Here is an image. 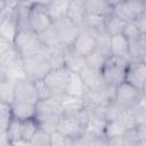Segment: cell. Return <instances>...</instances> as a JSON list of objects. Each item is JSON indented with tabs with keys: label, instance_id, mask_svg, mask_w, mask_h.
<instances>
[{
	"label": "cell",
	"instance_id": "1",
	"mask_svg": "<svg viewBox=\"0 0 146 146\" xmlns=\"http://www.w3.org/2000/svg\"><path fill=\"white\" fill-rule=\"evenodd\" d=\"M14 49L22 58L38 55L44 51V46L40 41L38 34L31 29L18 30L14 41Z\"/></svg>",
	"mask_w": 146,
	"mask_h": 146
},
{
	"label": "cell",
	"instance_id": "2",
	"mask_svg": "<svg viewBox=\"0 0 146 146\" xmlns=\"http://www.w3.org/2000/svg\"><path fill=\"white\" fill-rule=\"evenodd\" d=\"M129 60L127 58L110 55L99 71L105 84L115 88L120 83L124 82V75Z\"/></svg>",
	"mask_w": 146,
	"mask_h": 146
},
{
	"label": "cell",
	"instance_id": "3",
	"mask_svg": "<svg viewBox=\"0 0 146 146\" xmlns=\"http://www.w3.org/2000/svg\"><path fill=\"white\" fill-rule=\"evenodd\" d=\"M70 74L71 72L65 66L51 68L46 74V76L42 80L44 84L48 87L51 96L60 98L66 94L68 81H70Z\"/></svg>",
	"mask_w": 146,
	"mask_h": 146
},
{
	"label": "cell",
	"instance_id": "4",
	"mask_svg": "<svg viewBox=\"0 0 146 146\" xmlns=\"http://www.w3.org/2000/svg\"><path fill=\"white\" fill-rule=\"evenodd\" d=\"M113 100L122 108H133L145 100V94L127 82H122L114 88Z\"/></svg>",
	"mask_w": 146,
	"mask_h": 146
},
{
	"label": "cell",
	"instance_id": "5",
	"mask_svg": "<svg viewBox=\"0 0 146 146\" xmlns=\"http://www.w3.org/2000/svg\"><path fill=\"white\" fill-rule=\"evenodd\" d=\"M22 60L25 75L32 81L42 80L46 74L51 70V66L44 56V51L26 58H22Z\"/></svg>",
	"mask_w": 146,
	"mask_h": 146
},
{
	"label": "cell",
	"instance_id": "6",
	"mask_svg": "<svg viewBox=\"0 0 146 146\" xmlns=\"http://www.w3.org/2000/svg\"><path fill=\"white\" fill-rule=\"evenodd\" d=\"M112 13L124 23L133 22L137 17L146 13V1L143 0H123L112 7Z\"/></svg>",
	"mask_w": 146,
	"mask_h": 146
},
{
	"label": "cell",
	"instance_id": "7",
	"mask_svg": "<svg viewBox=\"0 0 146 146\" xmlns=\"http://www.w3.org/2000/svg\"><path fill=\"white\" fill-rule=\"evenodd\" d=\"M124 82L131 84L139 91L145 94L146 89V62H129L125 70Z\"/></svg>",
	"mask_w": 146,
	"mask_h": 146
},
{
	"label": "cell",
	"instance_id": "8",
	"mask_svg": "<svg viewBox=\"0 0 146 146\" xmlns=\"http://www.w3.org/2000/svg\"><path fill=\"white\" fill-rule=\"evenodd\" d=\"M54 25L57 30L59 43L64 47H71L81 31V26L72 22L67 16L54 21Z\"/></svg>",
	"mask_w": 146,
	"mask_h": 146
},
{
	"label": "cell",
	"instance_id": "9",
	"mask_svg": "<svg viewBox=\"0 0 146 146\" xmlns=\"http://www.w3.org/2000/svg\"><path fill=\"white\" fill-rule=\"evenodd\" d=\"M52 19L48 14V10L46 6L32 3L31 10H30V17H29V24L30 29L34 31L36 34L46 30L52 24Z\"/></svg>",
	"mask_w": 146,
	"mask_h": 146
},
{
	"label": "cell",
	"instance_id": "10",
	"mask_svg": "<svg viewBox=\"0 0 146 146\" xmlns=\"http://www.w3.org/2000/svg\"><path fill=\"white\" fill-rule=\"evenodd\" d=\"M38 100L39 98L34 81L27 78L16 81L15 90H14V102H22V103H29L35 105Z\"/></svg>",
	"mask_w": 146,
	"mask_h": 146
},
{
	"label": "cell",
	"instance_id": "11",
	"mask_svg": "<svg viewBox=\"0 0 146 146\" xmlns=\"http://www.w3.org/2000/svg\"><path fill=\"white\" fill-rule=\"evenodd\" d=\"M71 48L74 51H76L79 55L86 57L87 55H89L91 51L95 50L96 39L90 31L81 27V31L73 41V43L71 44Z\"/></svg>",
	"mask_w": 146,
	"mask_h": 146
},
{
	"label": "cell",
	"instance_id": "12",
	"mask_svg": "<svg viewBox=\"0 0 146 146\" xmlns=\"http://www.w3.org/2000/svg\"><path fill=\"white\" fill-rule=\"evenodd\" d=\"M79 75L82 79L86 90H99L106 87L100 72L97 70L90 68L87 65L79 72Z\"/></svg>",
	"mask_w": 146,
	"mask_h": 146
},
{
	"label": "cell",
	"instance_id": "13",
	"mask_svg": "<svg viewBox=\"0 0 146 146\" xmlns=\"http://www.w3.org/2000/svg\"><path fill=\"white\" fill-rule=\"evenodd\" d=\"M60 114L51 113V112H36L34 119L36 120V123L40 129L51 133L57 130V124L60 119Z\"/></svg>",
	"mask_w": 146,
	"mask_h": 146
},
{
	"label": "cell",
	"instance_id": "14",
	"mask_svg": "<svg viewBox=\"0 0 146 146\" xmlns=\"http://www.w3.org/2000/svg\"><path fill=\"white\" fill-rule=\"evenodd\" d=\"M145 56H146V34H143L140 35V38L129 41L128 60L129 62L145 60Z\"/></svg>",
	"mask_w": 146,
	"mask_h": 146
},
{
	"label": "cell",
	"instance_id": "15",
	"mask_svg": "<svg viewBox=\"0 0 146 146\" xmlns=\"http://www.w3.org/2000/svg\"><path fill=\"white\" fill-rule=\"evenodd\" d=\"M64 66L70 72L79 73L86 66L84 57L79 55L71 47H65L64 48Z\"/></svg>",
	"mask_w": 146,
	"mask_h": 146
},
{
	"label": "cell",
	"instance_id": "16",
	"mask_svg": "<svg viewBox=\"0 0 146 146\" xmlns=\"http://www.w3.org/2000/svg\"><path fill=\"white\" fill-rule=\"evenodd\" d=\"M32 3L25 2V1H18L16 7L14 8V17L16 19L18 30H26L30 29L29 24V17H30V10H31Z\"/></svg>",
	"mask_w": 146,
	"mask_h": 146
},
{
	"label": "cell",
	"instance_id": "17",
	"mask_svg": "<svg viewBox=\"0 0 146 146\" xmlns=\"http://www.w3.org/2000/svg\"><path fill=\"white\" fill-rule=\"evenodd\" d=\"M128 48H129V41L122 33L111 35V42H110L111 55L128 59Z\"/></svg>",
	"mask_w": 146,
	"mask_h": 146
},
{
	"label": "cell",
	"instance_id": "18",
	"mask_svg": "<svg viewBox=\"0 0 146 146\" xmlns=\"http://www.w3.org/2000/svg\"><path fill=\"white\" fill-rule=\"evenodd\" d=\"M10 110H11L13 117L17 119L19 121L35 116V105H33V104L22 103V102H13L10 104Z\"/></svg>",
	"mask_w": 146,
	"mask_h": 146
},
{
	"label": "cell",
	"instance_id": "19",
	"mask_svg": "<svg viewBox=\"0 0 146 146\" xmlns=\"http://www.w3.org/2000/svg\"><path fill=\"white\" fill-rule=\"evenodd\" d=\"M64 46L57 44L54 47L44 48V56L50 64L51 68H57L64 66Z\"/></svg>",
	"mask_w": 146,
	"mask_h": 146
},
{
	"label": "cell",
	"instance_id": "20",
	"mask_svg": "<svg viewBox=\"0 0 146 146\" xmlns=\"http://www.w3.org/2000/svg\"><path fill=\"white\" fill-rule=\"evenodd\" d=\"M87 14L106 16L112 11V7L107 0H83Z\"/></svg>",
	"mask_w": 146,
	"mask_h": 146
},
{
	"label": "cell",
	"instance_id": "21",
	"mask_svg": "<svg viewBox=\"0 0 146 146\" xmlns=\"http://www.w3.org/2000/svg\"><path fill=\"white\" fill-rule=\"evenodd\" d=\"M5 136H6V139H7V144H10V145H27L22 139L21 121L17 120V119H14V117L11 119Z\"/></svg>",
	"mask_w": 146,
	"mask_h": 146
},
{
	"label": "cell",
	"instance_id": "22",
	"mask_svg": "<svg viewBox=\"0 0 146 146\" xmlns=\"http://www.w3.org/2000/svg\"><path fill=\"white\" fill-rule=\"evenodd\" d=\"M71 0H52L49 5L46 6L49 16L51 17L52 22L65 17L67 15V9Z\"/></svg>",
	"mask_w": 146,
	"mask_h": 146
},
{
	"label": "cell",
	"instance_id": "23",
	"mask_svg": "<svg viewBox=\"0 0 146 146\" xmlns=\"http://www.w3.org/2000/svg\"><path fill=\"white\" fill-rule=\"evenodd\" d=\"M16 81L0 74V102L11 104L14 102V90Z\"/></svg>",
	"mask_w": 146,
	"mask_h": 146
},
{
	"label": "cell",
	"instance_id": "24",
	"mask_svg": "<svg viewBox=\"0 0 146 146\" xmlns=\"http://www.w3.org/2000/svg\"><path fill=\"white\" fill-rule=\"evenodd\" d=\"M106 119L103 116H95V115H89L87 124H86V132L92 135V136H98V137H104V129L106 125Z\"/></svg>",
	"mask_w": 146,
	"mask_h": 146
},
{
	"label": "cell",
	"instance_id": "25",
	"mask_svg": "<svg viewBox=\"0 0 146 146\" xmlns=\"http://www.w3.org/2000/svg\"><path fill=\"white\" fill-rule=\"evenodd\" d=\"M84 15H86V9H84L83 0H71L66 16L72 22H74L81 26V23L83 21Z\"/></svg>",
	"mask_w": 146,
	"mask_h": 146
},
{
	"label": "cell",
	"instance_id": "26",
	"mask_svg": "<svg viewBox=\"0 0 146 146\" xmlns=\"http://www.w3.org/2000/svg\"><path fill=\"white\" fill-rule=\"evenodd\" d=\"M124 24L125 23L122 19H120L117 16H115L112 11L110 14H107L104 18V29L110 35L122 33Z\"/></svg>",
	"mask_w": 146,
	"mask_h": 146
},
{
	"label": "cell",
	"instance_id": "27",
	"mask_svg": "<svg viewBox=\"0 0 146 146\" xmlns=\"http://www.w3.org/2000/svg\"><path fill=\"white\" fill-rule=\"evenodd\" d=\"M84 91H86V88H84V84H83L82 79H81V76L79 75V73H76V72H71L66 94H67V95H72V96H76V97H82V98H83Z\"/></svg>",
	"mask_w": 146,
	"mask_h": 146
},
{
	"label": "cell",
	"instance_id": "28",
	"mask_svg": "<svg viewBox=\"0 0 146 146\" xmlns=\"http://www.w3.org/2000/svg\"><path fill=\"white\" fill-rule=\"evenodd\" d=\"M59 99H60L64 113H71V112L78 111L80 108H83L86 106L84 105V100H83L82 97H76V96H72V95L65 94Z\"/></svg>",
	"mask_w": 146,
	"mask_h": 146
},
{
	"label": "cell",
	"instance_id": "29",
	"mask_svg": "<svg viewBox=\"0 0 146 146\" xmlns=\"http://www.w3.org/2000/svg\"><path fill=\"white\" fill-rule=\"evenodd\" d=\"M104 18L105 16H99V15H94V14H87L83 17V21L81 23V27L86 29L90 32L99 31L104 29Z\"/></svg>",
	"mask_w": 146,
	"mask_h": 146
},
{
	"label": "cell",
	"instance_id": "30",
	"mask_svg": "<svg viewBox=\"0 0 146 146\" xmlns=\"http://www.w3.org/2000/svg\"><path fill=\"white\" fill-rule=\"evenodd\" d=\"M38 36L44 47H54V46L60 44L59 39H58V34H57V30H56L54 23L49 27L43 30L42 32L38 33Z\"/></svg>",
	"mask_w": 146,
	"mask_h": 146
},
{
	"label": "cell",
	"instance_id": "31",
	"mask_svg": "<svg viewBox=\"0 0 146 146\" xmlns=\"http://www.w3.org/2000/svg\"><path fill=\"white\" fill-rule=\"evenodd\" d=\"M125 130H127V127L124 125V123L120 119L107 121L106 125H105V129H104V137L108 140L111 138L121 136Z\"/></svg>",
	"mask_w": 146,
	"mask_h": 146
},
{
	"label": "cell",
	"instance_id": "32",
	"mask_svg": "<svg viewBox=\"0 0 146 146\" xmlns=\"http://www.w3.org/2000/svg\"><path fill=\"white\" fill-rule=\"evenodd\" d=\"M107 57H108V55H105L102 51L95 49L94 51H91L89 55H87L84 57V62H86V65L88 67L97 70V71H100V68L104 65V63H105Z\"/></svg>",
	"mask_w": 146,
	"mask_h": 146
},
{
	"label": "cell",
	"instance_id": "33",
	"mask_svg": "<svg viewBox=\"0 0 146 146\" xmlns=\"http://www.w3.org/2000/svg\"><path fill=\"white\" fill-rule=\"evenodd\" d=\"M39 129V125L36 123V120L34 117L31 119H26L21 121V135H22V139L29 145L30 139L32 138V136L35 133V131Z\"/></svg>",
	"mask_w": 146,
	"mask_h": 146
},
{
	"label": "cell",
	"instance_id": "34",
	"mask_svg": "<svg viewBox=\"0 0 146 146\" xmlns=\"http://www.w3.org/2000/svg\"><path fill=\"white\" fill-rule=\"evenodd\" d=\"M11 119H13V115H11L10 104L0 102V133L1 135L6 133Z\"/></svg>",
	"mask_w": 146,
	"mask_h": 146
},
{
	"label": "cell",
	"instance_id": "35",
	"mask_svg": "<svg viewBox=\"0 0 146 146\" xmlns=\"http://www.w3.org/2000/svg\"><path fill=\"white\" fill-rule=\"evenodd\" d=\"M29 145H31V146H50V133L39 128L35 131V133L32 136V138L30 139Z\"/></svg>",
	"mask_w": 146,
	"mask_h": 146
},
{
	"label": "cell",
	"instance_id": "36",
	"mask_svg": "<svg viewBox=\"0 0 146 146\" xmlns=\"http://www.w3.org/2000/svg\"><path fill=\"white\" fill-rule=\"evenodd\" d=\"M124 110L125 108H122L121 106H119L114 100H111L106 105V108H105V119H106V121L117 120L122 115Z\"/></svg>",
	"mask_w": 146,
	"mask_h": 146
},
{
	"label": "cell",
	"instance_id": "37",
	"mask_svg": "<svg viewBox=\"0 0 146 146\" xmlns=\"http://www.w3.org/2000/svg\"><path fill=\"white\" fill-rule=\"evenodd\" d=\"M50 146H73V140L56 130L50 133Z\"/></svg>",
	"mask_w": 146,
	"mask_h": 146
},
{
	"label": "cell",
	"instance_id": "38",
	"mask_svg": "<svg viewBox=\"0 0 146 146\" xmlns=\"http://www.w3.org/2000/svg\"><path fill=\"white\" fill-rule=\"evenodd\" d=\"M122 34L128 39V41H131V40H136V39L140 38V35L146 34V33H141L132 22H129V23L124 24Z\"/></svg>",
	"mask_w": 146,
	"mask_h": 146
},
{
	"label": "cell",
	"instance_id": "39",
	"mask_svg": "<svg viewBox=\"0 0 146 146\" xmlns=\"http://www.w3.org/2000/svg\"><path fill=\"white\" fill-rule=\"evenodd\" d=\"M135 131H136V136H137L139 146H145L146 145V122L136 124Z\"/></svg>",
	"mask_w": 146,
	"mask_h": 146
},
{
	"label": "cell",
	"instance_id": "40",
	"mask_svg": "<svg viewBox=\"0 0 146 146\" xmlns=\"http://www.w3.org/2000/svg\"><path fill=\"white\" fill-rule=\"evenodd\" d=\"M35 83V89H36V94H38V98L39 100L40 99H44V98H48L51 96L48 87L44 84L43 80H38V81H34Z\"/></svg>",
	"mask_w": 146,
	"mask_h": 146
},
{
	"label": "cell",
	"instance_id": "41",
	"mask_svg": "<svg viewBox=\"0 0 146 146\" xmlns=\"http://www.w3.org/2000/svg\"><path fill=\"white\" fill-rule=\"evenodd\" d=\"M132 23L137 26V29L141 33H146V13L143 14V15H140L139 17H137Z\"/></svg>",
	"mask_w": 146,
	"mask_h": 146
},
{
	"label": "cell",
	"instance_id": "42",
	"mask_svg": "<svg viewBox=\"0 0 146 146\" xmlns=\"http://www.w3.org/2000/svg\"><path fill=\"white\" fill-rule=\"evenodd\" d=\"M52 0H33L32 3H38V5H43V6H47L51 2Z\"/></svg>",
	"mask_w": 146,
	"mask_h": 146
},
{
	"label": "cell",
	"instance_id": "43",
	"mask_svg": "<svg viewBox=\"0 0 146 146\" xmlns=\"http://www.w3.org/2000/svg\"><path fill=\"white\" fill-rule=\"evenodd\" d=\"M107 1H108V3L111 5V7H113V6H115V5L120 3V2H122L123 0H107Z\"/></svg>",
	"mask_w": 146,
	"mask_h": 146
},
{
	"label": "cell",
	"instance_id": "44",
	"mask_svg": "<svg viewBox=\"0 0 146 146\" xmlns=\"http://www.w3.org/2000/svg\"><path fill=\"white\" fill-rule=\"evenodd\" d=\"M5 9V0H0V15Z\"/></svg>",
	"mask_w": 146,
	"mask_h": 146
},
{
	"label": "cell",
	"instance_id": "45",
	"mask_svg": "<svg viewBox=\"0 0 146 146\" xmlns=\"http://www.w3.org/2000/svg\"><path fill=\"white\" fill-rule=\"evenodd\" d=\"M19 1H25V2H33V0H19Z\"/></svg>",
	"mask_w": 146,
	"mask_h": 146
},
{
	"label": "cell",
	"instance_id": "46",
	"mask_svg": "<svg viewBox=\"0 0 146 146\" xmlns=\"http://www.w3.org/2000/svg\"><path fill=\"white\" fill-rule=\"evenodd\" d=\"M143 1H146V0H143Z\"/></svg>",
	"mask_w": 146,
	"mask_h": 146
}]
</instances>
